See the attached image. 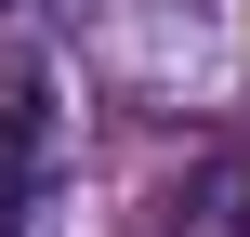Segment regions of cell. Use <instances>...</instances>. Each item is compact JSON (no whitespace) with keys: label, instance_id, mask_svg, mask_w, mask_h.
I'll return each mask as SVG.
<instances>
[{"label":"cell","instance_id":"obj_1","mask_svg":"<svg viewBox=\"0 0 250 237\" xmlns=\"http://www.w3.org/2000/svg\"><path fill=\"white\" fill-rule=\"evenodd\" d=\"M40 172H53V79H0V237H26L40 211Z\"/></svg>","mask_w":250,"mask_h":237},{"label":"cell","instance_id":"obj_2","mask_svg":"<svg viewBox=\"0 0 250 237\" xmlns=\"http://www.w3.org/2000/svg\"><path fill=\"white\" fill-rule=\"evenodd\" d=\"M171 224H198V237H250V158H211V172L171 198Z\"/></svg>","mask_w":250,"mask_h":237},{"label":"cell","instance_id":"obj_3","mask_svg":"<svg viewBox=\"0 0 250 237\" xmlns=\"http://www.w3.org/2000/svg\"><path fill=\"white\" fill-rule=\"evenodd\" d=\"M0 13H26V0H0Z\"/></svg>","mask_w":250,"mask_h":237}]
</instances>
